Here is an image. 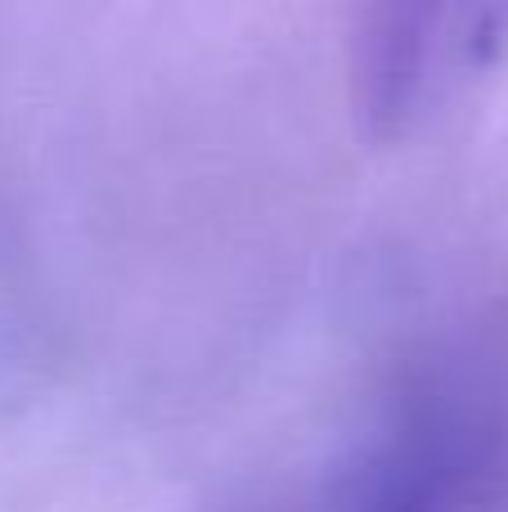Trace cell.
I'll return each mask as SVG.
<instances>
[{"mask_svg": "<svg viewBox=\"0 0 508 512\" xmlns=\"http://www.w3.org/2000/svg\"><path fill=\"white\" fill-rule=\"evenodd\" d=\"M459 0H351V113L369 144L405 135L423 104L432 59Z\"/></svg>", "mask_w": 508, "mask_h": 512, "instance_id": "2", "label": "cell"}, {"mask_svg": "<svg viewBox=\"0 0 508 512\" xmlns=\"http://www.w3.org/2000/svg\"><path fill=\"white\" fill-rule=\"evenodd\" d=\"M302 512H508V306L405 355L374 427Z\"/></svg>", "mask_w": 508, "mask_h": 512, "instance_id": "1", "label": "cell"}, {"mask_svg": "<svg viewBox=\"0 0 508 512\" xmlns=\"http://www.w3.org/2000/svg\"><path fill=\"white\" fill-rule=\"evenodd\" d=\"M230 512H302V508H230Z\"/></svg>", "mask_w": 508, "mask_h": 512, "instance_id": "3", "label": "cell"}]
</instances>
